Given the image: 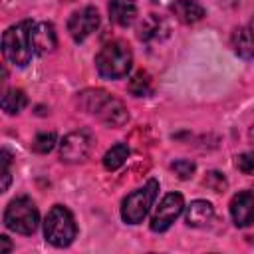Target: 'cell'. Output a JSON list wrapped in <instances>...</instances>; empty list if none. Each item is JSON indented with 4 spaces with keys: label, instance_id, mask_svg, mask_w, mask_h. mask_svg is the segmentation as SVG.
I'll return each instance as SVG.
<instances>
[{
    "label": "cell",
    "instance_id": "obj_17",
    "mask_svg": "<svg viewBox=\"0 0 254 254\" xmlns=\"http://www.w3.org/2000/svg\"><path fill=\"white\" fill-rule=\"evenodd\" d=\"M127 157H129V147H127L125 143H117V145H113V147L105 153V157H103V167H105L107 171H117V169L127 161Z\"/></svg>",
    "mask_w": 254,
    "mask_h": 254
},
{
    "label": "cell",
    "instance_id": "obj_21",
    "mask_svg": "<svg viewBox=\"0 0 254 254\" xmlns=\"http://www.w3.org/2000/svg\"><path fill=\"white\" fill-rule=\"evenodd\" d=\"M194 163L192 161H187V159H179V161H175L173 163V171L185 181V179H190L192 177V173H194Z\"/></svg>",
    "mask_w": 254,
    "mask_h": 254
},
{
    "label": "cell",
    "instance_id": "obj_24",
    "mask_svg": "<svg viewBox=\"0 0 254 254\" xmlns=\"http://www.w3.org/2000/svg\"><path fill=\"white\" fill-rule=\"evenodd\" d=\"M12 250H14V244H12V240H10L8 236L0 234V254H4V252H12Z\"/></svg>",
    "mask_w": 254,
    "mask_h": 254
},
{
    "label": "cell",
    "instance_id": "obj_1",
    "mask_svg": "<svg viewBox=\"0 0 254 254\" xmlns=\"http://www.w3.org/2000/svg\"><path fill=\"white\" fill-rule=\"evenodd\" d=\"M32 26H34V22L24 20V22L10 26L2 36V54L10 64H14L18 67L28 65L34 56Z\"/></svg>",
    "mask_w": 254,
    "mask_h": 254
},
{
    "label": "cell",
    "instance_id": "obj_5",
    "mask_svg": "<svg viewBox=\"0 0 254 254\" xmlns=\"http://www.w3.org/2000/svg\"><path fill=\"white\" fill-rule=\"evenodd\" d=\"M159 192V183L155 179L147 181L141 189L129 192L123 202H121V218L127 224H139L145 220V216L149 214L155 198Z\"/></svg>",
    "mask_w": 254,
    "mask_h": 254
},
{
    "label": "cell",
    "instance_id": "obj_15",
    "mask_svg": "<svg viewBox=\"0 0 254 254\" xmlns=\"http://www.w3.org/2000/svg\"><path fill=\"white\" fill-rule=\"evenodd\" d=\"M26 105H28V97L22 89H8L0 95V109H4L10 115L20 113Z\"/></svg>",
    "mask_w": 254,
    "mask_h": 254
},
{
    "label": "cell",
    "instance_id": "obj_2",
    "mask_svg": "<svg viewBox=\"0 0 254 254\" xmlns=\"http://www.w3.org/2000/svg\"><path fill=\"white\" fill-rule=\"evenodd\" d=\"M79 101L85 111L97 115L103 123H107L111 127H119L129 119L125 105L119 99L111 97L103 89H87L79 95Z\"/></svg>",
    "mask_w": 254,
    "mask_h": 254
},
{
    "label": "cell",
    "instance_id": "obj_22",
    "mask_svg": "<svg viewBox=\"0 0 254 254\" xmlns=\"http://www.w3.org/2000/svg\"><path fill=\"white\" fill-rule=\"evenodd\" d=\"M204 185H206V187H210L214 192H220V190L226 187V181H224V177H222L220 173H214V171H212V173H208V175H206Z\"/></svg>",
    "mask_w": 254,
    "mask_h": 254
},
{
    "label": "cell",
    "instance_id": "obj_20",
    "mask_svg": "<svg viewBox=\"0 0 254 254\" xmlns=\"http://www.w3.org/2000/svg\"><path fill=\"white\" fill-rule=\"evenodd\" d=\"M56 145V133L50 131V133H38L36 139L32 141V149L36 153H50Z\"/></svg>",
    "mask_w": 254,
    "mask_h": 254
},
{
    "label": "cell",
    "instance_id": "obj_19",
    "mask_svg": "<svg viewBox=\"0 0 254 254\" xmlns=\"http://www.w3.org/2000/svg\"><path fill=\"white\" fill-rule=\"evenodd\" d=\"M129 91L135 97H143L151 91V77L147 71H137L129 81Z\"/></svg>",
    "mask_w": 254,
    "mask_h": 254
},
{
    "label": "cell",
    "instance_id": "obj_23",
    "mask_svg": "<svg viewBox=\"0 0 254 254\" xmlns=\"http://www.w3.org/2000/svg\"><path fill=\"white\" fill-rule=\"evenodd\" d=\"M252 165H254V159L250 153H242L236 157V167L244 173V175H252Z\"/></svg>",
    "mask_w": 254,
    "mask_h": 254
},
{
    "label": "cell",
    "instance_id": "obj_12",
    "mask_svg": "<svg viewBox=\"0 0 254 254\" xmlns=\"http://www.w3.org/2000/svg\"><path fill=\"white\" fill-rule=\"evenodd\" d=\"M109 20L117 26H129L137 18V4L133 0H109Z\"/></svg>",
    "mask_w": 254,
    "mask_h": 254
},
{
    "label": "cell",
    "instance_id": "obj_13",
    "mask_svg": "<svg viewBox=\"0 0 254 254\" xmlns=\"http://www.w3.org/2000/svg\"><path fill=\"white\" fill-rule=\"evenodd\" d=\"M171 12L183 24H194V22L202 20L204 14H206L204 8L196 0H175L171 4Z\"/></svg>",
    "mask_w": 254,
    "mask_h": 254
},
{
    "label": "cell",
    "instance_id": "obj_9",
    "mask_svg": "<svg viewBox=\"0 0 254 254\" xmlns=\"http://www.w3.org/2000/svg\"><path fill=\"white\" fill-rule=\"evenodd\" d=\"M99 26V12L93 6H85L81 10H75L67 20V32L75 42H83L87 36H91Z\"/></svg>",
    "mask_w": 254,
    "mask_h": 254
},
{
    "label": "cell",
    "instance_id": "obj_3",
    "mask_svg": "<svg viewBox=\"0 0 254 254\" xmlns=\"http://www.w3.org/2000/svg\"><path fill=\"white\" fill-rule=\"evenodd\" d=\"M131 65H133L131 48L121 40H113V42L105 44L95 56V67H97L99 75L107 77V79L125 77L129 73Z\"/></svg>",
    "mask_w": 254,
    "mask_h": 254
},
{
    "label": "cell",
    "instance_id": "obj_4",
    "mask_svg": "<svg viewBox=\"0 0 254 254\" xmlns=\"http://www.w3.org/2000/svg\"><path fill=\"white\" fill-rule=\"evenodd\" d=\"M75 234H77V226H75V218L69 212V208H65L62 204L52 206L44 220L46 240L56 248H64L73 242Z\"/></svg>",
    "mask_w": 254,
    "mask_h": 254
},
{
    "label": "cell",
    "instance_id": "obj_10",
    "mask_svg": "<svg viewBox=\"0 0 254 254\" xmlns=\"http://www.w3.org/2000/svg\"><path fill=\"white\" fill-rule=\"evenodd\" d=\"M230 214L236 226H250L254 220V196L252 190H240L230 200Z\"/></svg>",
    "mask_w": 254,
    "mask_h": 254
},
{
    "label": "cell",
    "instance_id": "obj_11",
    "mask_svg": "<svg viewBox=\"0 0 254 254\" xmlns=\"http://www.w3.org/2000/svg\"><path fill=\"white\" fill-rule=\"evenodd\" d=\"M32 44H34V54H48L56 48V30L48 22H34L32 26Z\"/></svg>",
    "mask_w": 254,
    "mask_h": 254
},
{
    "label": "cell",
    "instance_id": "obj_14",
    "mask_svg": "<svg viewBox=\"0 0 254 254\" xmlns=\"http://www.w3.org/2000/svg\"><path fill=\"white\" fill-rule=\"evenodd\" d=\"M214 216V208L208 200H192L189 206H187V214H185V220L189 226H194V228H200V226H206Z\"/></svg>",
    "mask_w": 254,
    "mask_h": 254
},
{
    "label": "cell",
    "instance_id": "obj_6",
    "mask_svg": "<svg viewBox=\"0 0 254 254\" xmlns=\"http://www.w3.org/2000/svg\"><path fill=\"white\" fill-rule=\"evenodd\" d=\"M4 224L18 234H32L40 224V212L32 198L18 196L10 200L4 212Z\"/></svg>",
    "mask_w": 254,
    "mask_h": 254
},
{
    "label": "cell",
    "instance_id": "obj_7",
    "mask_svg": "<svg viewBox=\"0 0 254 254\" xmlns=\"http://www.w3.org/2000/svg\"><path fill=\"white\" fill-rule=\"evenodd\" d=\"M183 208H185L183 194H179V192L165 194L151 216V230L153 232H165L177 220V216L183 212Z\"/></svg>",
    "mask_w": 254,
    "mask_h": 254
},
{
    "label": "cell",
    "instance_id": "obj_8",
    "mask_svg": "<svg viewBox=\"0 0 254 254\" xmlns=\"http://www.w3.org/2000/svg\"><path fill=\"white\" fill-rule=\"evenodd\" d=\"M91 145H93V139L87 131H73L64 137L60 145V157L65 163H81L87 159Z\"/></svg>",
    "mask_w": 254,
    "mask_h": 254
},
{
    "label": "cell",
    "instance_id": "obj_16",
    "mask_svg": "<svg viewBox=\"0 0 254 254\" xmlns=\"http://www.w3.org/2000/svg\"><path fill=\"white\" fill-rule=\"evenodd\" d=\"M232 48L234 52L244 58V60H250L252 58V36H250V26H244V28H238L232 36Z\"/></svg>",
    "mask_w": 254,
    "mask_h": 254
},
{
    "label": "cell",
    "instance_id": "obj_18",
    "mask_svg": "<svg viewBox=\"0 0 254 254\" xmlns=\"http://www.w3.org/2000/svg\"><path fill=\"white\" fill-rule=\"evenodd\" d=\"M12 185V155L0 149V194Z\"/></svg>",
    "mask_w": 254,
    "mask_h": 254
}]
</instances>
